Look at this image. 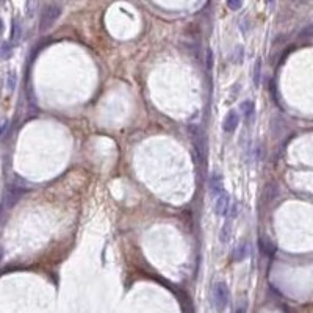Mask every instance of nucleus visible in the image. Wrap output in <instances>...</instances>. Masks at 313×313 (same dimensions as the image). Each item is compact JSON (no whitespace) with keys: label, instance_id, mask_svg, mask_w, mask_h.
Here are the masks:
<instances>
[{"label":"nucleus","instance_id":"f257e3e1","mask_svg":"<svg viewBox=\"0 0 313 313\" xmlns=\"http://www.w3.org/2000/svg\"><path fill=\"white\" fill-rule=\"evenodd\" d=\"M61 16V8L55 3L47 5L41 13V19H39V30L46 31L49 30L53 24L57 22L58 17Z\"/></svg>","mask_w":313,"mask_h":313},{"label":"nucleus","instance_id":"f03ea898","mask_svg":"<svg viewBox=\"0 0 313 313\" xmlns=\"http://www.w3.org/2000/svg\"><path fill=\"white\" fill-rule=\"evenodd\" d=\"M229 301H230L229 287L225 285L224 282H218L216 285L213 287V302H214V307H216L218 312H222V310H225V307L229 306Z\"/></svg>","mask_w":313,"mask_h":313},{"label":"nucleus","instance_id":"7ed1b4c3","mask_svg":"<svg viewBox=\"0 0 313 313\" xmlns=\"http://www.w3.org/2000/svg\"><path fill=\"white\" fill-rule=\"evenodd\" d=\"M229 207H230V198L227 191H224L219 196L214 198V213H216L218 216H227Z\"/></svg>","mask_w":313,"mask_h":313},{"label":"nucleus","instance_id":"20e7f679","mask_svg":"<svg viewBox=\"0 0 313 313\" xmlns=\"http://www.w3.org/2000/svg\"><path fill=\"white\" fill-rule=\"evenodd\" d=\"M238 124H240V114L235 110H230L224 117L222 128H224L225 133H233L236 130V127H238Z\"/></svg>","mask_w":313,"mask_h":313},{"label":"nucleus","instance_id":"39448f33","mask_svg":"<svg viewBox=\"0 0 313 313\" xmlns=\"http://www.w3.org/2000/svg\"><path fill=\"white\" fill-rule=\"evenodd\" d=\"M209 188H210V193L213 198L219 196L221 193H224V185H222V176L218 174V172H213V174L210 176V182H209Z\"/></svg>","mask_w":313,"mask_h":313},{"label":"nucleus","instance_id":"423d86ee","mask_svg":"<svg viewBox=\"0 0 313 313\" xmlns=\"http://www.w3.org/2000/svg\"><path fill=\"white\" fill-rule=\"evenodd\" d=\"M191 132H193V141L194 144H196V150H198V154L201 157V160H204L205 157V138L202 135V132L199 130L198 127H191Z\"/></svg>","mask_w":313,"mask_h":313},{"label":"nucleus","instance_id":"0eeeda50","mask_svg":"<svg viewBox=\"0 0 313 313\" xmlns=\"http://www.w3.org/2000/svg\"><path fill=\"white\" fill-rule=\"evenodd\" d=\"M258 247H260L262 254L266 255V257H273L276 254V251H277L276 244L269 238H266V236H262V238L258 240Z\"/></svg>","mask_w":313,"mask_h":313},{"label":"nucleus","instance_id":"6e6552de","mask_svg":"<svg viewBox=\"0 0 313 313\" xmlns=\"http://www.w3.org/2000/svg\"><path fill=\"white\" fill-rule=\"evenodd\" d=\"M241 111H243V116L244 119L247 122H252L254 119V114H255V104L252 101H244L241 104Z\"/></svg>","mask_w":313,"mask_h":313},{"label":"nucleus","instance_id":"1a4fd4ad","mask_svg":"<svg viewBox=\"0 0 313 313\" xmlns=\"http://www.w3.org/2000/svg\"><path fill=\"white\" fill-rule=\"evenodd\" d=\"M246 255H247V244H246L244 241H241V243L233 249L232 258H233L235 262H243L244 258H246Z\"/></svg>","mask_w":313,"mask_h":313},{"label":"nucleus","instance_id":"9d476101","mask_svg":"<svg viewBox=\"0 0 313 313\" xmlns=\"http://www.w3.org/2000/svg\"><path fill=\"white\" fill-rule=\"evenodd\" d=\"M230 230H232V218H227V221H225L224 227L221 229V235H219V240L222 243H227L229 238H230Z\"/></svg>","mask_w":313,"mask_h":313},{"label":"nucleus","instance_id":"9b49d317","mask_svg":"<svg viewBox=\"0 0 313 313\" xmlns=\"http://www.w3.org/2000/svg\"><path fill=\"white\" fill-rule=\"evenodd\" d=\"M260 77H262V60L258 58L254 66V85L255 86L260 85Z\"/></svg>","mask_w":313,"mask_h":313},{"label":"nucleus","instance_id":"f8f14e48","mask_svg":"<svg viewBox=\"0 0 313 313\" xmlns=\"http://www.w3.org/2000/svg\"><path fill=\"white\" fill-rule=\"evenodd\" d=\"M20 194H22V193H20V190H11V191H9V194H8V199H9L8 205H9V207L16 204V201L20 198Z\"/></svg>","mask_w":313,"mask_h":313},{"label":"nucleus","instance_id":"ddd939ff","mask_svg":"<svg viewBox=\"0 0 313 313\" xmlns=\"http://www.w3.org/2000/svg\"><path fill=\"white\" fill-rule=\"evenodd\" d=\"M313 36V24L312 25H307L304 27L301 31H299V38L301 39H306V38H312Z\"/></svg>","mask_w":313,"mask_h":313},{"label":"nucleus","instance_id":"4468645a","mask_svg":"<svg viewBox=\"0 0 313 313\" xmlns=\"http://www.w3.org/2000/svg\"><path fill=\"white\" fill-rule=\"evenodd\" d=\"M227 2V6L232 9V11H238L243 5V0H225Z\"/></svg>","mask_w":313,"mask_h":313},{"label":"nucleus","instance_id":"2eb2a0df","mask_svg":"<svg viewBox=\"0 0 313 313\" xmlns=\"http://www.w3.org/2000/svg\"><path fill=\"white\" fill-rule=\"evenodd\" d=\"M205 63H207V68L211 69L213 68V50L209 47L207 52H205Z\"/></svg>","mask_w":313,"mask_h":313},{"label":"nucleus","instance_id":"dca6fc26","mask_svg":"<svg viewBox=\"0 0 313 313\" xmlns=\"http://www.w3.org/2000/svg\"><path fill=\"white\" fill-rule=\"evenodd\" d=\"M246 310H247V302L246 301H240L238 304H236L233 313H246Z\"/></svg>","mask_w":313,"mask_h":313},{"label":"nucleus","instance_id":"f3484780","mask_svg":"<svg viewBox=\"0 0 313 313\" xmlns=\"http://www.w3.org/2000/svg\"><path fill=\"white\" fill-rule=\"evenodd\" d=\"M5 125H6V122H2V124H0V135H2V132H3Z\"/></svg>","mask_w":313,"mask_h":313},{"label":"nucleus","instance_id":"a211bd4d","mask_svg":"<svg viewBox=\"0 0 313 313\" xmlns=\"http://www.w3.org/2000/svg\"><path fill=\"white\" fill-rule=\"evenodd\" d=\"M293 2H296V3H304V2H309V0H293Z\"/></svg>","mask_w":313,"mask_h":313},{"label":"nucleus","instance_id":"6ab92c4d","mask_svg":"<svg viewBox=\"0 0 313 313\" xmlns=\"http://www.w3.org/2000/svg\"><path fill=\"white\" fill-rule=\"evenodd\" d=\"M2 257H3V249H2V246H0V260H2Z\"/></svg>","mask_w":313,"mask_h":313},{"label":"nucleus","instance_id":"aec40b11","mask_svg":"<svg viewBox=\"0 0 313 313\" xmlns=\"http://www.w3.org/2000/svg\"><path fill=\"white\" fill-rule=\"evenodd\" d=\"M3 30V22H2V19H0V31Z\"/></svg>","mask_w":313,"mask_h":313},{"label":"nucleus","instance_id":"412c9836","mask_svg":"<svg viewBox=\"0 0 313 313\" xmlns=\"http://www.w3.org/2000/svg\"><path fill=\"white\" fill-rule=\"evenodd\" d=\"M266 3H273V0H266Z\"/></svg>","mask_w":313,"mask_h":313},{"label":"nucleus","instance_id":"4be33fe9","mask_svg":"<svg viewBox=\"0 0 313 313\" xmlns=\"http://www.w3.org/2000/svg\"><path fill=\"white\" fill-rule=\"evenodd\" d=\"M0 2H2V0H0Z\"/></svg>","mask_w":313,"mask_h":313}]
</instances>
